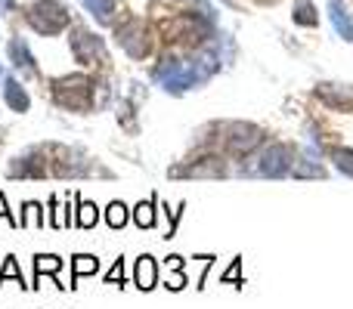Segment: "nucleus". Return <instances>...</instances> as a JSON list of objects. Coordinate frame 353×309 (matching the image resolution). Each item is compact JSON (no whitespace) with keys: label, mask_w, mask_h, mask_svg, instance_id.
<instances>
[{"label":"nucleus","mask_w":353,"mask_h":309,"mask_svg":"<svg viewBox=\"0 0 353 309\" xmlns=\"http://www.w3.org/2000/svg\"><path fill=\"white\" fill-rule=\"evenodd\" d=\"M152 78H155V84H159L161 90L180 96V93H186V90H192V87L205 84L208 74H205V68H201L195 59H189V62H183V59H161L159 65H155Z\"/></svg>","instance_id":"1"},{"label":"nucleus","mask_w":353,"mask_h":309,"mask_svg":"<svg viewBox=\"0 0 353 309\" xmlns=\"http://www.w3.org/2000/svg\"><path fill=\"white\" fill-rule=\"evenodd\" d=\"M25 19H28V25L37 31V34L56 37L68 28L72 10H68L65 3H59V0H34V3L28 6V12H25Z\"/></svg>","instance_id":"2"},{"label":"nucleus","mask_w":353,"mask_h":309,"mask_svg":"<svg viewBox=\"0 0 353 309\" xmlns=\"http://www.w3.org/2000/svg\"><path fill=\"white\" fill-rule=\"evenodd\" d=\"M294 152L288 146H282V142H276V146H267L261 155L254 158V167H251V173L254 176H267V180H282V176H288L294 170Z\"/></svg>","instance_id":"3"},{"label":"nucleus","mask_w":353,"mask_h":309,"mask_svg":"<svg viewBox=\"0 0 353 309\" xmlns=\"http://www.w3.org/2000/svg\"><path fill=\"white\" fill-rule=\"evenodd\" d=\"M118 37V47L130 56V59H146L149 56V47H152V37H149V28L140 22V19H130L124 22L121 28L115 31Z\"/></svg>","instance_id":"4"},{"label":"nucleus","mask_w":353,"mask_h":309,"mask_svg":"<svg viewBox=\"0 0 353 309\" xmlns=\"http://www.w3.org/2000/svg\"><path fill=\"white\" fill-rule=\"evenodd\" d=\"M68 47H72V56L81 62V65L105 62V41L87 28H74L72 37H68Z\"/></svg>","instance_id":"5"},{"label":"nucleus","mask_w":353,"mask_h":309,"mask_svg":"<svg viewBox=\"0 0 353 309\" xmlns=\"http://www.w3.org/2000/svg\"><path fill=\"white\" fill-rule=\"evenodd\" d=\"M56 103L72 111H84L87 105H90V81L87 78L56 81Z\"/></svg>","instance_id":"6"},{"label":"nucleus","mask_w":353,"mask_h":309,"mask_svg":"<svg viewBox=\"0 0 353 309\" xmlns=\"http://www.w3.org/2000/svg\"><path fill=\"white\" fill-rule=\"evenodd\" d=\"M329 19H332V28L338 31V37L353 43V16L344 6V0H329Z\"/></svg>","instance_id":"7"},{"label":"nucleus","mask_w":353,"mask_h":309,"mask_svg":"<svg viewBox=\"0 0 353 309\" xmlns=\"http://www.w3.org/2000/svg\"><path fill=\"white\" fill-rule=\"evenodd\" d=\"M3 103L10 105V111H16V115H25V111L31 109L28 93H25V87L19 84L16 78H6L3 81Z\"/></svg>","instance_id":"8"},{"label":"nucleus","mask_w":353,"mask_h":309,"mask_svg":"<svg viewBox=\"0 0 353 309\" xmlns=\"http://www.w3.org/2000/svg\"><path fill=\"white\" fill-rule=\"evenodd\" d=\"M134 285L140 288V291H152L155 285H159V263H155V257H140L137 260V269H134Z\"/></svg>","instance_id":"9"},{"label":"nucleus","mask_w":353,"mask_h":309,"mask_svg":"<svg viewBox=\"0 0 353 309\" xmlns=\"http://www.w3.org/2000/svg\"><path fill=\"white\" fill-rule=\"evenodd\" d=\"M10 59H12V65L19 68V72H25V74H37V65H34V56H31V50H28V43H25V37H12L10 41Z\"/></svg>","instance_id":"10"},{"label":"nucleus","mask_w":353,"mask_h":309,"mask_svg":"<svg viewBox=\"0 0 353 309\" xmlns=\"http://www.w3.org/2000/svg\"><path fill=\"white\" fill-rule=\"evenodd\" d=\"M223 164L217 161V158H205V161L192 164V167H176L174 176H223Z\"/></svg>","instance_id":"11"},{"label":"nucleus","mask_w":353,"mask_h":309,"mask_svg":"<svg viewBox=\"0 0 353 309\" xmlns=\"http://www.w3.org/2000/svg\"><path fill=\"white\" fill-rule=\"evenodd\" d=\"M81 6H84L99 25L115 22V0H81Z\"/></svg>","instance_id":"12"},{"label":"nucleus","mask_w":353,"mask_h":309,"mask_svg":"<svg viewBox=\"0 0 353 309\" xmlns=\"http://www.w3.org/2000/svg\"><path fill=\"white\" fill-rule=\"evenodd\" d=\"M292 22L301 25V28H316L319 16H316V6H313V0H294Z\"/></svg>","instance_id":"13"},{"label":"nucleus","mask_w":353,"mask_h":309,"mask_svg":"<svg viewBox=\"0 0 353 309\" xmlns=\"http://www.w3.org/2000/svg\"><path fill=\"white\" fill-rule=\"evenodd\" d=\"M97 273H99V260H97V257L78 254V257L72 260V281L84 279V275H97Z\"/></svg>","instance_id":"14"},{"label":"nucleus","mask_w":353,"mask_h":309,"mask_svg":"<svg viewBox=\"0 0 353 309\" xmlns=\"http://www.w3.org/2000/svg\"><path fill=\"white\" fill-rule=\"evenodd\" d=\"M59 269H62V260L56 254H37L34 257V279H37V285H41V275H56Z\"/></svg>","instance_id":"15"},{"label":"nucleus","mask_w":353,"mask_h":309,"mask_svg":"<svg viewBox=\"0 0 353 309\" xmlns=\"http://www.w3.org/2000/svg\"><path fill=\"white\" fill-rule=\"evenodd\" d=\"M19 226H22V229H37V226H43V207L37 204V201H25Z\"/></svg>","instance_id":"16"},{"label":"nucleus","mask_w":353,"mask_h":309,"mask_svg":"<svg viewBox=\"0 0 353 309\" xmlns=\"http://www.w3.org/2000/svg\"><path fill=\"white\" fill-rule=\"evenodd\" d=\"M134 223L140 226V229H152L155 226V198L143 201V204L134 207Z\"/></svg>","instance_id":"17"},{"label":"nucleus","mask_w":353,"mask_h":309,"mask_svg":"<svg viewBox=\"0 0 353 309\" xmlns=\"http://www.w3.org/2000/svg\"><path fill=\"white\" fill-rule=\"evenodd\" d=\"M97 220H99L97 204H93V201H78V226L81 229H93Z\"/></svg>","instance_id":"18"},{"label":"nucleus","mask_w":353,"mask_h":309,"mask_svg":"<svg viewBox=\"0 0 353 309\" xmlns=\"http://www.w3.org/2000/svg\"><path fill=\"white\" fill-rule=\"evenodd\" d=\"M105 223H109L112 229H121V226L128 223V207H124L121 201H112V204L105 207Z\"/></svg>","instance_id":"19"},{"label":"nucleus","mask_w":353,"mask_h":309,"mask_svg":"<svg viewBox=\"0 0 353 309\" xmlns=\"http://www.w3.org/2000/svg\"><path fill=\"white\" fill-rule=\"evenodd\" d=\"M332 161H335V167L341 170L344 176H353V149H335Z\"/></svg>","instance_id":"20"},{"label":"nucleus","mask_w":353,"mask_h":309,"mask_svg":"<svg viewBox=\"0 0 353 309\" xmlns=\"http://www.w3.org/2000/svg\"><path fill=\"white\" fill-rule=\"evenodd\" d=\"M6 279H16L22 288H28V285H25V279H22V273H19L16 257H6V260H3V269H0V285H3Z\"/></svg>","instance_id":"21"},{"label":"nucleus","mask_w":353,"mask_h":309,"mask_svg":"<svg viewBox=\"0 0 353 309\" xmlns=\"http://www.w3.org/2000/svg\"><path fill=\"white\" fill-rule=\"evenodd\" d=\"M294 176H325V170L319 167V164H310V161H294V170H292Z\"/></svg>","instance_id":"22"},{"label":"nucleus","mask_w":353,"mask_h":309,"mask_svg":"<svg viewBox=\"0 0 353 309\" xmlns=\"http://www.w3.org/2000/svg\"><path fill=\"white\" fill-rule=\"evenodd\" d=\"M50 207H53V229H65L72 220H68V207H59V201L56 198H50Z\"/></svg>","instance_id":"23"},{"label":"nucleus","mask_w":353,"mask_h":309,"mask_svg":"<svg viewBox=\"0 0 353 309\" xmlns=\"http://www.w3.org/2000/svg\"><path fill=\"white\" fill-rule=\"evenodd\" d=\"M105 281H109V285L124 288V263H121V260H115V266L109 269V275H105Z\"/></svg>","instance_id":"24"},{"label":"nucleus","mask_w":353,"mask_h":309,"mask_svg":"<svg viewBox=\"0 0 353 309\" xmlns=\"http://www.w3.org/2000/svg\"><path fill=\"white\" fill-rule=\"evenodd\" d=\"M0 217H6V220H10L12 226H16V217H12V213H10V207H6V198H3V192H0Z\"/></svg>","instance_id":"25"},{"label":"nucleus","mask_w":353,"mask_h":309,"mask_svg":"<svg viewBox=\"0 0 353 309\" xmlns=\"http://www.w3.org/2000/svg\"><path fill=\"white\" fill-rule=\"evenodd\" d=\"M239 266H242V260L236 257V260H232V266H230V273L223 275V281H232V279H236V275H239Z\"/></svg>","instance_id":"26"},{"label":"nucleus","mask_w":353,"mask_h":309,"mask_svg":"<svg viewBox=\"0 0 353 309\" xmlns=\"http://www.w3.org/2000/svg\"><path fill=\"white\" fill-rule=\"evenodd\" d=\"M12 3H16V0H0V10H12Z\"/></svg>","instance_id":"27"}]
</instances>
